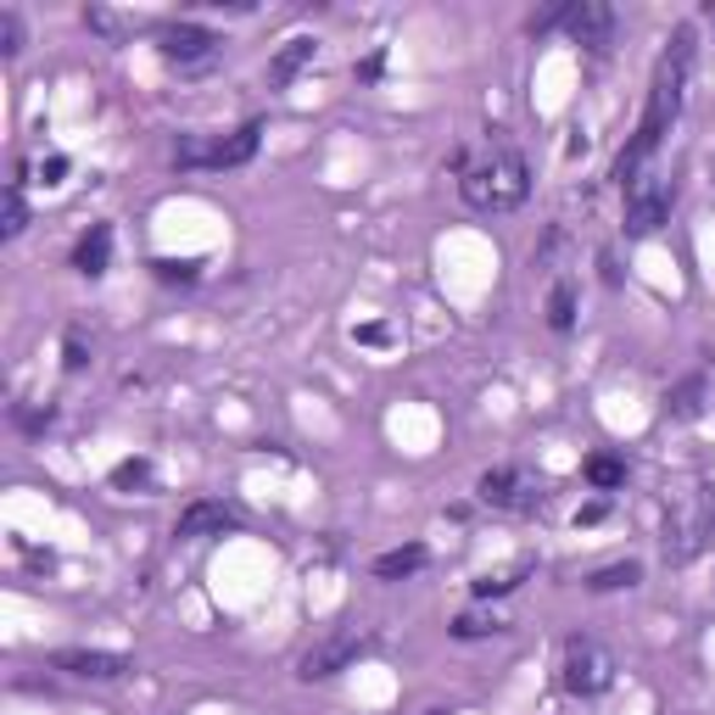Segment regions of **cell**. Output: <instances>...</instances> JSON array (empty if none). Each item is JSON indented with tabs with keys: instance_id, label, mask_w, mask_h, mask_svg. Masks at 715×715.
I'll return each instance as SVG.
<instances>
[{
	"instance_id": "6da1fadb",
	"label": "cell",
	"mask_w": 715,
	"mask_h": 715,
	"mask_svg": "<svg viewBox=\"0 0 715 715\" xmlns=\"http://www.w3.org/2000/svg\"><path fill=\"white\" fill-rule=\"evenodd\" d=\"M688 68H693V28L682 23V28L671 34V45H665L659 68H654L648 112H643V123H637V134H632V146L615 157V179H621V190H632V184L643 179V163L654 157L659 134L677 123V112H682V90H688Z\"/></svg>"
},
{
	"instance_id": "7a4b0ae2",
	"label": "cell",
	"mask_w": 715,
	"mask_h": 715,
	"mask_svg": "<svg viewBox=\"0 0 715 715\" xmlns=\"http://www.w3.org/2000/svg\"><path fill=\"white\" fill-rule=\"evenodd\" d=\"M715 537V498L710 492H688L677 509H671V520H665V559H693L704 543Z\"/></svg>"
},
{
	"instance_id": "3957f363",
	"label": "cell",
	"mask_w": 715,
	"mask_h": 715,
	"mask_svg": "<svg viewBox=\"0 0 715 715\" xmlns=\"http://www.w3.org/2000/svg\"><path fill=\"white\" fill-rule=\"evenodd\" d=\"M609 682H615L609 648L593 643V637H570V643H564V688L582 693V699H593V693H604Z\"/></svg>"
},
{
	"instance_id": "277c9868",
	"label": "cell",
	"mask_w": 715,
	"mask_h": 715,
	"mask_svg": "<svg viewBox=\"0 0 715 715\" xmlns=\"http://www.w3.org/2000/svg\"><path fill=\"white\" fill-rule=\"evenodd\" d=\"M671 202H677V184L659 179V174H643L627 190V235L632 241H643V235H654L665 218H671Z\"/></svg>"
},
{
	"instance_id": "5b68a950",
	"label": "cell",
	"mask_w": 715,
	"mask_h": 715,
	"mask_svg": "<svg viewBox=\"0 0 715 715\" xmlns=\"http://www.w3.org/2000/svg\"><path fill=\"white\" fill-rule=\"evenodd\" d=\"M364 648H369V637H358V632H336V637H324V643H313V648L302 654L297 677H302V682H324V677L347 671V665H353Z\"/></svg>"
},
{
	"instance_id": "8992f818",
	"label": "cell",
	"mask_w": 715,
	"mask_h": 715,
	"mask_svg": "<svg viewBox=\"0 0 715 715\" xmlns=\"http://www.w3.org/2000/svg\"><path fill=\"white\" fill-rule=\"evenodd\" d=\"M481 503H492V509H514V514H526V509H537L543 498L526 487V475L520 469H509V464H498V469H487L481 475Z\"/></svg>"
},
{
	"instance_id": "52a82bcc",
	"label": "cell",
	"mask_w": 715,
	"mask_h": 715,
	"mask_svg": "<svg viewBox=\"0 0 715 715\" xmlns=\"http://www.w3.org/2000/svg\"><path fill=\"white\" fill-rule=\"evenodd\" d=\"M213 45H224L213 28H196V23H168V28H157V51L168 57V62H202V57H213Z\"/></svg>"
},
{
	"instance_id": "ba28073f",
	"label": "cell",
	"mask_w": 715,
	"mask_h": 715,
	"mask_svg": "<svg viewBox=\"0 0 715 715\" xmlns=\"http://www.w3.org/2000/svg\"><path fill=\"white\" fill-rule=\"evenodd\" d=\"M564 28L576 45H593V51H604L609 34H615V12L604 7V0H576V7H564Z\"/></svg>"
},
{
	"instance_id": "9c48e42d",
	"label": "cell",
	"mask_w": 715,
	"mask_h": 715,
	"mask_svg": "<svg viewBox=\"0 0 715 715\" xmlns=\"http://www.w3.org/2000/svg\"><path fill=\"white\" fill-rule=\"evenodd\" d=\"M57 671L84 677V682H112V677L129 671V659L123 654H102V648H62L57 654Z\"/></svg>"
},
{
	"instance_id": "30bf717a",
	"label": "cell",
	"mask_w": 715,
	"mask_h": 715,
	"mask_svg": "<svg viewBox=\"0 0 715 715\" xmlns=\"http://www.w3.org/2000/svg\"><path fill=\"white\" fill-rule=\"evenodd\" d=\"M241 526V514H235L229 503H190L184 514H179V526H174V537H224V532H235Z\"/></svg>"
},
{
	"instance_id": "8fae6325",
	"label": "cell",
	"mask_w": 715,
	"mask_h": 715,
	"mask_svg": "<svg viewBox=\"0 0 715 715\" xmlns=\"http://www.w3.org/2000/svg\"><path fill=\"white\" fill-rule=\"evenodd\" d=\"M526 190H532L526 157H520V152H503V157L492 163V207H520V202H526Z\"/></svg>"
},
{
	"instance_id": "7c38bea8",
	"label": "cell",
	"mask_w": 715,
	"mask_h": 715,
	"mask_svg": "<svg viewBox=\"0 0 715 715\" xmlns=\"http://www.w3.org/2000/svg\"><path fill=\"white\" fill-rule=\"evenodd\" d=\"M258 146H263V123L252 118V123L235 129L229 140H218L213 157H207V168H241V163H252V157H258Z\"/></svg>"
},
{
	"instance_id": "4fadbf2b",
	"label": "cell",
	"mask_w": 715,
	"mask_h": 715,
	"mask_svg": "<svg viewBox=\"0 0 715 715\" xmlns=\"http://www.w3.org/2000/svg\"><path fill=\"white\" fill-rule=\"evenodd\" d=\"M319 57V45L308 39V34H297V39H285L279 51H274V62H269V84H291L308 62Z\"/></svg>"
},
{
	"instance_id": "5bb4252c",
	"label": "cell",
	"mask_w": 715,
	"mask_h": 715,
	"mask_svg": "<svg viewBox=\"0 0 715 715\" xmlns=\"http://www.w3.org/2000/svg\"><path fill=\"white\" fill-rule=\"evenodd\" d=\"M107 258H112V229H107V224H95L84 241H79V252H73V269L95 279V274H107Z\"/></svg>"
},
{
	"instance_id": "9a60e30c",
	"label": "cell",
	"mask_w": 715,
	"mask_h": 715,
	"mask_svg": "<svg viewBox=\"0 0 715 715\" xmlns=\"http://www.w3.org/2000/svg\"><path fill=\"white\" fill-rule=\"evenodd\" d=\"M419 564H425V548H419V543H408V548L380 553V559H374V576H380V582H397V576H414Z\"/></svg>"
},
{
	"instance_id": "2e32d148",
	"label": "cell",
	"mask_w": 715,
	"mask_h": 715,
	"mask_svg": "<svg viewBox=\"0 0 715 715\" xmlns=\"http://www.w3.org/2000/svg\"><path fill=\"white\" fill-rule=\"evenodd\" d=\"M637 582H643V564H637V559H627V564H604V570H593V576H587L593 593H621V587H637Z\"/></svg>"
},
{
	"instance_id": "e0dca14e",
	"label": "cell",
	"mask_w": 715,
	"mask_h": 715,
	"mask_svg": "<svg viewBox=\"0 0 715 715\" xmlns=\"http://www.w3.org/2000/svg\"><path fill=\"white\" fill-rule=\"evenodd\" d=\"M699 408H704V374H688L682 386L665 397V414H671V419H693Z\"/></svg>"
},
{
	"instance_id": "ac0fdd59",
	"label": "cell",
	"mask_w": 715,
	"mask_h": 715,
	"mask_svg": "<svg viewBox=\"0 0 715 715\" xmlns=\"http://www.w3.org/2000/svg\"><path fill=\"white\" fill-rule=\"evenodd\" d=\"M23 224H28V207H23V190L17 184H7V202H0V235H23Z\"/></svg>"
},
{
	"instance_id": "d6986e66",
	"label": "cell",
	"mask_w": 715,
	"mask_h": 715,
	"mask_svg": "<svg viewBox=\"0 0 715 715\" xmlns=\"http://www.w3.org/2000/svg\"><path fill=\"white\" fill-rule=\"evenodd\" d=\"M84 28H95L102 39H123L134 23H129V17H118V12H107V7H84Z\"/></svg>"
},
{
	"instance_id": "ffe728a7",
	"label": "cell",
	"mask_w": 715,
	"mask_h": 715,
	"mask_svg": "<svg viewBox=\"0 0 715 715\" xmlns=\"http://www.w3.org/2000/svg\"><path fill=\"white\" fill-rule=\"evenodd\" d=\"M587 481L609 492V487H621V481H627V464H621V458H609V453H598V458H587Z\"/></svg>"
},
{
	"instance_id": "44dd1931",
	"label": "cell",
	"mask_w": 715,
	"mask_h": 715,
	"mask_svg": "<svg viewBox=\"0 0 715 715\" xmlns=\"http://www.w3.org/2000/svg\"><path fill=\"white\" fill-rule=\"evenodd\" d=\"M464 202L481 207V213L492 207V168H469V174H464Z\"/></svg>"
},
{
	"instance_id": "7402d4cb",
	"label": "cell",
	"mask_w": 715,
	"mask_h": 715,
	"mask_svg": "<svg viewBox=\"0 0 715 715\" xmlns=\"http://www.w3.org/2000/svg\"><path fill=\"white\" fill-rule=\"evenodd\" d=\"M548 324H553V330H570V324H576V297H570V285H553V297H548Z\"/></svg>"
},
{
	"instance_id": "603a6c76",
	"label": "cell",
	"mask_w": 715,
	"mask_h": 715,
	"mask_svg": "<svg viewBox=\"0 0 715 715\" xmlns=\"http://www.w3.org/2000/svg\"><path fill=\"white\" fill-rule=\"evenodd\" d=\"M146 481H152V464H146V458H129V464L112 469V487H118V492H134V487H146Z\"/></svg>"
},
{
	"instance_id": "cb8c5ba5",
	"label": "cell",
	"mask_w": 715,
	"mask_h": 715,
	"mask_svg": "<svg viewBox=\"0 0 715 715\" xmlns=\"http://www.w3.org/2000/svg\"><path fill=\"white\" fill-rule=\"evenodd\" d=\"M0 51H7V57H17V51H23V23H17V12H12V7L0 12Z\"/></svg>"
},
{
	"instance_id": "d4e9b609",
	"label": "cell",
	"mask_w": 715,
	"mask_h": 715,
	"mask_svg": "<svg viewBox=\"0 0 715 715\" xmlns=\"http://www.w3.org/2000/svg\"><path fill=\"white\" fill-rule=\"evenodd\" d=\"M487 632H503V621H487V615H458L453 621V637H487Z\"/></svg>"
},
{
	"instance_id": "484cf974",
	"label": "cell",
	"mask_w": 715,
	"mask_h": 715,
	"mask_svg": "<svg viewBox=\"0 0 715 715\" xmlns=\"http://www.w3.org/2000/svg\"><path fill=\"white\" fill-rule=\"evenodd\" d=\"M509 587H520V570L514 576H481L475 582V598H492V593H509Z\"/></svg>"
},
{
	"instance_id": "4316f807",
	"label": "cell",
	"mask_w": 715,
	"mask_h": 715,
	"mask_svg": "<svg viewBox=\"0 0 715 715\" xmlns=\"http://www.w3.org/2000/svg\"><path fill=\"white\" fill-rule=\"evenodd\" d=\"M163 279H196V263H152Z\"/></svg>"
},
{
	"instance_id": "83f0119b",
	"label": "cell",
	"mask_w": 715,
	"mask_h": 715,
	"mask_svg": "<svg viewBox=\"0 0 715 715\" xmlns=\"http://www.w3.org/2000/svg\"><path fill=\"white\" fill-rule=\"evenodd\" d=\"M358 342H369V347H386V342H392V330H386V324H364V330H358Z\"/></svg>"
},
{
	"instance_id": "f1b7e54d",
	"label": "cell",
	"mask_w": 715,
	"mask_h": 715,
	"mask_svg": "<svg viewBox=\"0 0 715 715\" xmlns=\"http://www.w3.org/2000/svg\"><path fill=\"white\" fill-rule=\"evenodd\" d=\"M39 174H45V184H62V174H68V157H51V163H45Z\"/></svg>"
},
{
	"instance_id": "f546056e",
	"label": "cell",
	"mask_w": 715,
	"mask_h": 715,
	"mask_svg": "<svg viewBox=\"0 0 715 715\" xmlns=\"http://www.w3.org/2000/svg\"><path fill=\"white\" fill-rule=\"evenodd\" d=\"M68 369H84V347H79V336L68 342Z\"/></svg>"
}]
</instances>
